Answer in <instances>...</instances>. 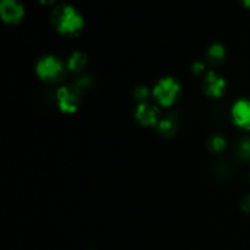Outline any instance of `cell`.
Listing matches in <instances>:
<instances>
[{"label":"cell","mask_w":250,"mask_h":250,"mask_svg":"<svg viewBox=\"0 0 250 250\" xmlns=\"http://www.w3.org/2000/svg\"><path fill=\"white\" fill-rule=\"evenodd\" d=\"M238 153L242 159L250 160V138H246L239 143Z\"/></svg>","instance_id":"cell-15"},{"label":"cell","mask_w":250,"mask_h":250,"mask_svg":"<svg viewBox=\"0 0 250 250\" xmlns=\"http://www.w3.org/2000/svg\"><path fill=\"white\" fill-rule=\"evenodd\" d=\"M150 94H151V90H149L148 87H146V85H139V87H137L133 92L134 99L138 100L139 103L148 102L149 95Z\"/></svg>","instance_id":"cell-14"},{"label":"cell","mask_w":250,"mask_h":250,"mask_svg":"<svg viewBox=\"0 0 250 250\" xmlns=\"http://www.w3.org/2000/svg\"><path fill=\"white\" fill-rule=\"evenodd\" d=\"M226 48L222 45L221 43H212L211 45L208 48L207 54V61L212 66H217L222 63L226 59Z\"/></svg>","instance_id":"cell-10"},{"label":"cell","mask_w":250,"mask_h":250,"mask_svg":"<svg viewBox=\"0 0 250 250\" xmlns=\"http://www.w3.org/2000/svg\"><path fill=\"white\" fill-rule=\"evenodd\" d=\"M81 90L75 84L62 85L56 90V104L63 114H73L81 106Z\"/></svg>","instance_id":"cell-4"},{"label":"cell","mask_w":250,"mask_h":250,"mask_svg":"<svg viewBox=\"0 0 250 250\" xmlns=\"http://www.w3.org/2000/svg\"><path fill=\"white\" fill-rule=\"evenodd\" d=\"M203 92L207 97L212 99H220L226 93L227 81L226 78L214 70H208V72L203 76L202 82Z\"/></svg>","instance_id":"cell-5"},{"label":"cell","mask_w":250,"mask_h":250,"mask_svg":"<svg viewBox=\"0 0 250 250\" xmlns=\"http://www.w3.org/2000/svg\"><path fill=\"white\" fill-rule=\"evenodd\" d=\"M50 23L59 34L67 38H75L83 31L84 19L75 6L60 4L51 11Z\"/></svg>","instance_id":"cell-1"},{"label":"cell","mask_w":250,"mask_h":250,"mask_svg":"<svg viewBox=\"0 0 250 250\" xmlns=\"http://www.w3.org/2000/svg\"><path fill=\"white\" fill-rule=\"evenodd\" d=\"M134 119L143 127H156L160 121V109L149 102L139 103L134 110Z\"/></svg>","instance_id":"cell-6"},{"label":"cell","mask_w":250,"mask_h":250,"mask_svg":"<svg viewBox=\"0 0 250 250\" xmlns=\"http://www.w3.org/2000/svg\"><path fill=\"white\" fill-rule=\"evenodd\" d=\"M66 62V67L67 71L72 73H82L85 70V67L88 66V56L85 55L83 51L76 50L68 55Z\"/></svg>","instance_id":"cell-9"},{"label":"cell","mask_w":250,"mask_h":250,"mask_svg":"<svg viewBox=\"0 0 250 250\" xmlns=\"http://www.w3.org/2000/svg\"><path fill=\"white\" fill-rule=\"evenodd\" d=\"M73 84H75L76 87L81 90V92H83V90H85V89H88V88L92 87L93 78L88 75H80L75 80Z\"/></svg>","instance_id":"cell-13"},{"label":"cell","mask_w":250,"mask_h":250,"mask_svg":"<svg viewBox=\"0 0 250 250\" xmlns=\"http://www.w3.org/2000/svg\"><path fill=\"white\" fill-rule=\"evenodd\" d=\"M249 180H250V176H249Z\"/></svg>","instance_id":"cell-20"},{"label":"cell","mask_w":250,"mask_h":250,"mask_svg":"<svg viewBox=\"0 0 250 250\" xmlns=\"http://www.w3.org/2000/svg\"><path fill=\"white\" fill-rule=\"evenodd\" d=\"M227 141L222 134H212L208 138L207 148L212 154H220L226 149Z\"/></svg>","instance_id":"cell-12"},{"label":"cell","mask_w":250,"mask_h":250,"mask_svg":"<svg viewBox=\"0 0 250 250\" xmlns=\"http://www.w3.org/2000/svg\"><path fill=\"white\" fill-rule=\"evenodd\" d=\"M192 72L195 76H204L208 72L207 67H205V63L203 61H195L192 65Z\"/></svg>","instance_id":"cell-16"},{"label":"cell","mask_w":250,"mask_h":250,"mask_svg":"<svg viewBox=\"0 0 250 250\" xmlns=\"http://www.w3.org/2000/svg\"><path fill=\"white\" fill-rule=\"evenodd\" d=\"M0 16L6 24H17L24 16L21 0H0Z\"/></svg>","instance_id":"cell-7"},{"label":"cell","mask_w":250,"mask_h":250,"mask_svg":"<svg viewBox=\"0 0 250 250\" xmlns=\"http://www.w3.org/2000/svg\"><path fill=\"white\" fill-rule=\"evenodd\" d=\"M182 93L181 82L173 76H165L160 78L151 89V95L156 104L161 107H171L176 104Z\"/></svg>","instance_id":"cell-2"},{"label":"cell","mask_w":250,"mask_h":250,"mask_svg":"<svg viewBox=\"0 0 250 250\" xmlns=\"http://www.w3.org/2000/svg\"><path fill=\"white\" fill-rule=\"evenodd\" d=\"M231 116L234 124L242 129L250 131V100L238 99L232 105Z\"/></svg>","instance_id":"cell-8"},{"label":"cell","mask_w":250,"mask_h":250,"mask_svg":"<svg viewBox=\"0 0 250 250\" xmlns=\"http://www.w3.org/2000/svg\"><path fill=\"white\" fill-rule=\"evenodd\" d=\"M239 2L247 9H250V0H239Z\"/></svg>","instance_id":"cell-19"},{"label":"cell","mask_w":250,"mask_h":250,"mask_svg":"<svg viewBox=\"0 0 250 250\" xmlns=\"http://www.w3.org/2000/svg\"><path fill=\"white\" fill-rule=\"evenodd\" d=\"M42 5H53L55 4L56 0H38Z\"/></svg>","instance_id":"cell-18"},{"label":"cell","mask_w":250,"mask_h":250,"mask_svg":"<svg viewBox=\"0 0 250 250\" xmlns=\"http://www.w3.org/2000/svg\"><path fill=\"white\" fill-rule=\"evenodd\" d=\"M156 132L163 138H172L177 132V124L172 117H164L156 125Z\"/></svg>","instance_id":"cell-11"},{"label":"cell","mask_w":250,"mask_h":250,"mask_svg":"<svg viewBox=\"0 0 250 250\" xmlns=\"http://www.w3.org/2000/svg\"><path fill=\"white\" fill-rule=\"evenodd\" d=\"M241 209L243 212L250 215V194L244 195L241 199Z\"/></svg>","instance_id":"cell-17"},{"label":"cell","mask_w":250,"mask_h":250,"mask_svg":"<svg viewBox=\"0 0 250 250\" xmlns=\"http://www.w3.org/2000/svg\"><path fill=\"white\" fill-rule=\"evenodd\" d=\"M36 75L41 81L45 83H56L62 80L67 67L66 62H63L56 55H44L38 59L36 63Z\"/></svg>","instance_id":"cell-3"}]
</instances>
